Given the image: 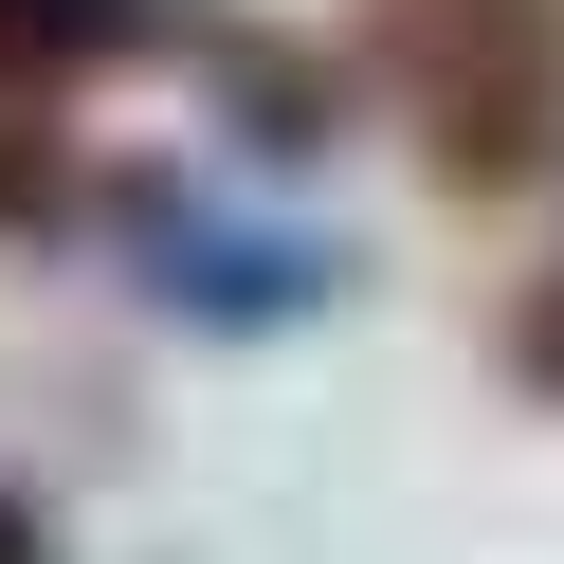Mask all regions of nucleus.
<instances>
[{
    "label": "nucleus",
    "instance_id": "obj_1",
    "mask_svg": "<svg viewBox=\"0 0 564 564\" xmlns=\"http://www.w3.org/2000/svg\"><path fill=\"white\" fill-rule=\"evenodd\" d=\"M401 91L455 183H528L564 128V0H401Z\"/></svg>",
    "mask_w": 564,
    "mask_h": 564
},
{
    "label": "nucleus",
    "instance_id": "obj_2",
    "mask_svg": "<svg viewBox=\"0 0 564 564\" xmlns=\"http://www.w3.org/2000/svg\"><path fill=\"white\" fill-rule=\"evenodd\" d=\"M128 237H147L164 256V292L200 310V328H256V310H292V292H328V256H310V237H219V219H183V200H128Z\"/></svg>",
    "mask_w": 564,
    "mask_h": 564
},
{
    "label": "nucleus",
    "instance_id": "obj_3",
    "mask_svg": "<svg viewBox=\"0 0 564 564\" xmlns=\"http://www.w3.org/2000/svg\"><path fill=\"white\" fill-rule=\"evenodd\" d=\"M164 37V0H0V91H74Z\"/></svg>",
    "mask_w": 564,
    "mask_h": 564
},
{
    "label": "nucleus",
    "instance_id": "obj_4",
    "mask_svg": "<svg viewBox=\"0 0 564 564\" xmlns=\"http://www.w3.org/2000/svg\"><path fill=\"white\" fill-rule=\"evenodd\" d=\"M55 164H74V147H55V128H0V237H37L55 200H74V183H55Z\"/></svg>",
    "mask_w": 564,
    "mask_h": 564
},
{
    "label": "nucleus",
    "instance_id": "obj_5",
    "mask_svg": "<svg viewBox=\"0 0 564 564\" xmlns=\"http://www.w3.org/2000/svg\"><path fill=\"white\" fill-rule=\"evenodd\" d=\"M219 91H237V128H310V110H328L292 55H237V37H219Z\"/></svg>",
    "mask_w": 564,
    "mask_h": 564
},
{
    "label": "nucleus",
    "instance_id": "obj_6",
    "mask_svg": "<svg viewBox=\"0 0 564 564\" xmlns=\"http://www.w3.org/2000/svg\"><path fill=\"white\" fill-rule=\"evenodd\" d=\"M510 365H528V382H546V401H564V273H546V292H528V346H510Z\"/></svg>",
    "mask_w": 564,
    "mask_h": 564
},
{
    "label": "nucleus",
    "instance_id": "obj_7",
    "mask_svg": "<svg viewBox=\"0 0 564 564\" xmlns=\"http://www.w3.org/2000/svg\"><path fill=\"white\" fill-rule=\"evenodd\" d=\"M0 564H55V528H37V510H19V491H0Z\"/></svg>",
    "mask_w": 564,
    "mask_h": 564
}]
</instances>
